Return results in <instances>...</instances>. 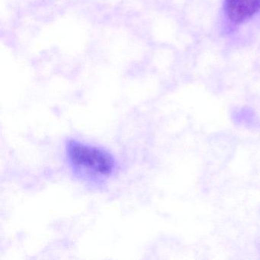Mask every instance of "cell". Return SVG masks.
Segmentation results:
<instances>
[{
	"label": "cell",
	"instance_id": "1",
	"mask_svg": "<svg viewBox=\"0 0 260 260\" xmlns=\"http://www.w3.org/2000/svg\"><path fill=\"white\" fill-rule=\"evenodd\" d=\"M66 156L73 173L90 182L106 180L118 169L116 158L109 150L77 139L68 140Z\"/></svg>",
	"mask_w": 260,
	"mask_h": 260
},
{
	"label": "cell",
	"instance_id": "2",
	"mask_svg": "<svg viewBox=\"0 0 260 260\" xmlns=\"http://www.w3.org/2000/svg\"><path fill=\"white\" fill-rule=\"evenodd\" d=\"M223 9L231 22L243 23L259 12L260 0H224Z\"/></svg>",
	"mask_w": 260,
	"mask_h": 260
}]
</instances>
